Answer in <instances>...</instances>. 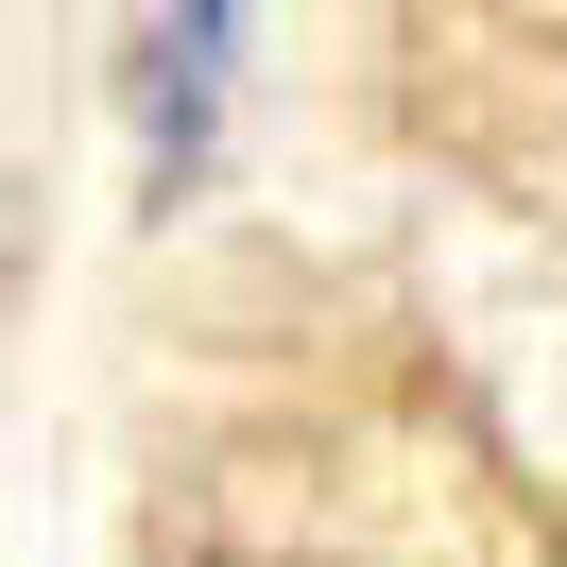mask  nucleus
Returning a JSON list of instances; mask_svg holds the SVG:
<instances>
[{
  "mask_svg": "<svg viewBox=\"0 0 567 567\" xmlns=\"http://www.w3.org/2000/svg\"><path fill=\"white\" fill-rule=\"evenodd\" d=\"M224 86H241V0H138V138H155V189H189Z\"/></svg>",
  "mask_w": 567,
  "mask_h": 567,
  "instance_id": "f257e3e1",
  "label": "nucleus"
}]
</instances>
